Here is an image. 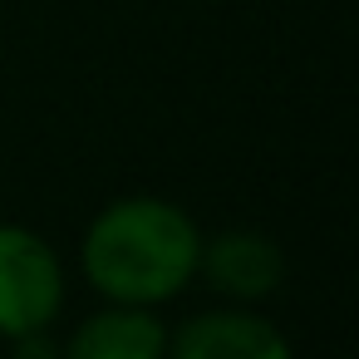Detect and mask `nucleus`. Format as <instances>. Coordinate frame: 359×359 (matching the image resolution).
Returning <instances> with one entry per match:
<instances>
[{"mask_svg":"<svg viewBox=\"0 0 359 359\" xmlns=\"http://www.w3.org/2000/svg\"><path fill=\"white\" fill-rule=\"evenodd\" d=\"M197 266H202V241L192 217L158 197L114 202L109 212H99V222L84 236L89 280L123 305H153L177 295Z\"/></svg>","mask_w":359,"mask_h":359,"instance_id":"nucleus-1","label":"nucleus"},{"mask_svg":"<svg viewBox=\"0 0 359 359\" xmlns=\"http://www.w3.org/2000/svg\"><path fill=\"white\" fill-rule=\"evenodd\" d=\"M65 300V276L50 251L25 226H0V334H40Z\"/></svg>","mask_w":359,"mask_h":359,"instance_id":"nucleus-2","label":"nucleus"},{"mask_svg":"<svg viewBox=\"0 0 359 359\" xmlns=\"http://www.w3.org/2000/svg\"><path fill=\"white\" fill-rule=\"evenodd\" d=\"M172 359H290V344L261 315L207 310L177 330Z\"/></svg>","mask_w":359,"mask_h":359,"instance_id":"nucleus-3","label":"nucleus"},{"mask_svg":"<svg viewBox=\"0 0 359 359\" xmlns=\"http://www.w3.org/2000/svg\"><path fill=\"white\" fill-rule=\"evenodd\" d=\"M202 261H207L212 285H222L226 295H246V300L271 295L276 280H280V271H285L276 241H266L256 231H226V236H217Z\"/></svg>","mask_w":359,"mask_h":359,"instance_id":"nucleus-4","label":"nucleus"},{"mask_svg":"<svg viewBox=\"0 0 359 359\" xmlns=\"http://www.w3.org/2000/svg\"><path fill=\"white\" fill-rule=\"evenodd\" d=\"M65 359H163V325L143 310L94 315L69 339Z\"/></svg>","mask_w":359,"mask_h":359,"instance_id":"nucleus-5","label":"nucleus"}]
</instances>
